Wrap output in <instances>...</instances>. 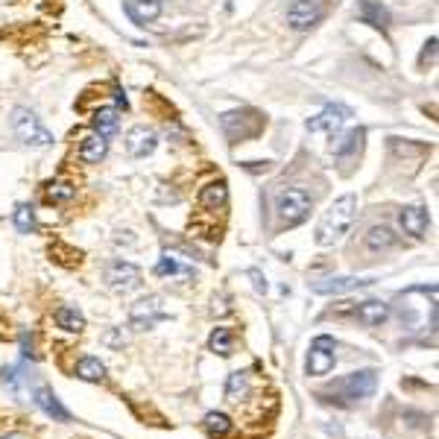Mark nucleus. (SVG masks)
<instances>
[{
    "label": "nucleus",
    "instance_id": "3",
    "mask_svg": "<svg viewBox=\"0 0 439 439\" xmlns=\"http://www.w3.org/2000/svg\"><path fill=\"white\" fill-rule=\"evenodd\" d=\"M311 208H313V196L305 188H287L275 193V214L282 220V226L287 229L305 223Z\"/></svg>",
    "mask_w": 439,
    "mask_h": 439
},
{
    "label": "nucleus",
    "instance_id": "20",
    "mask_svg": "<svg viewBox=\"0 0 439 439\" xmlns=\"http://www.w3.org/2000/svg\"><path fill=\"white\" fill-rule=\"evenodd\" d=\"M357 15H361V21L375 27V30H387L390 27V9L375 4V0H361V6H357Z\"/></svg>",
    "mask_w": 439,
    "mask_h": 439
},
{
    "label": "nucleus",
    "instance_id": "33",
    "mask_svg": "<svg viewBox=\"0 0 439 439\" xmlns=\"http://www.w3.org/2000/svg\"><path fill=\"white\" fill-rule=\"evenodd\" d=\"M249 278H252V284H255L258 293H267V278H264L261 270H249Z\"/></svg>",
    "mask_w": 439,
    "mask_h": 439
},
{
    "label": "nucleus",
    "instance_id": "15",
    "mask_svg": "<svg viewBox=\"0 0 439 439\" xmlns=\"http://www.w3.org/2000/svg\"><path fill=\"white\" fill-rule=\"evenodd\" d=\"M32 402H35V407L42 410L44 416H50L53 422H71V413L59 404V398H56V392L50 390V387H35L32 390Z\"/></svg>",
    "mask_w": 439,
    "mask_h": 439
},
{
    "label": "nucleus",
    "instance_id": "30",
    "mask_svg": "<svg viewBox=\"0 0 439 439\" xmlns=\"http://www.w3.org/2000/svg\"><path fill=\"white\" fill-rule=\"evenodd\" d=\"M15 229L21 234H30L35 229V211L30 205H18L15 208Z\"/></svg>",
    "mask_w": 439,
    "mask_h": 439
},
{
    "label": "nucleus",
    "instance_id": "23",
    "mask_svg": "<svg viewBox=\"0 0 439 439\" xmlns=\"http://www.w3.org/2000/svg\"><path fill=\"white\" fill-rule=\"evenodd\" d=\"M398 243V237L392 234V229H387V226H372L369 231H366V249L369 252H387V249H392Z\"/></svg>",
    "mask_w": 439,
    "mask_h": 439
},
{
    "label": "nucleus",
    "instance_id": "22",
    "mask_svg": "<svg viewBox=\"0 0 439 439\" xmlns=\"http://www.w3.org/2000/svg\"><path fill=\"white\" fill-rule=\"evenodd\" d=\"M249 392H252V387H249V372H231L229 375V384H226V398L231 404H241V402H246L249 398Z\"/></svg>",
    "mask_w": 439,
    "mask_h": 439
},
{
    "label": "nucleus",
    "instance_id": "9",
    "mask_svg": "<svg viewBox=\"0 0 439 439\" xmlns=\"http://www.w3.org/2000/svg\"><path fill=\"white\" fill-rule=\"evenodd\" d=\"M106 282L114 290H124V293L138 290L141 287V270H138L135 264H129V261H112L106 267Z\"/></svg>",
    "mask_w": 439,
    "mask_h": 439
},
{
    "label": "nucleus",
    "instance_id": "27",
    "mask_svg": "<svg viewBox=\"0 0 439 439\" xmlns=\"http://www.w3.org/2000/svg\"><path fill=\"white\" fill-rule=\"evenodd\" d=\"M76 196V188L68 185V182H47L44 188V199L53 205H62V203H71V199Z\"/></svg>",
    "mask_w": 439,
    "mask_h": 439
},
{
    "label": "nucleus",
    "instance_id": "7",
    "mask_svg": "<svg viewBox=\"0 0 439 439\" xmlns=\"http://www.w3.org/2000/svg\"><path fill=\"white\" fill-rule=\"evenodd\" d=\"M334 351H337L334 337L319 334L311 343V351H308V375H328L334 369V361H337Z\"/></svg>",
    "mask_w": 439,
    "mask_h": 439
},
{
    "label": "nucleus",
    "instance_id": "14",
    "mask_svg": "<svg viewBox=\"0 0 439 439\" xmlns=\"http://www.w3.org/2000/svg\"><path fill=\"white\" fill-rule=\"evenodd\" d=\"M155 147H158L155 129H150V126H132V129L126 132V150H129V155L147 158Z\"/></svg>",
    "mask_w": 439,
    "mask_h": 439
},
{
    "label": "nucleus",
    "instance_id": "18",
    "mask_svg": "<svg viewBox=\"0 0 439 439\" xmlns=\"http://www.w3.org/2000/svg\"><path fill=\"white\" fill-rule=\"evenodd\" d=\"M363 138H366L363 129H351V132H346V135L337 138V144H334L331 150H334V155L340 158V162H349V158H354L357 152L363 150Z\"/></svg>",
    "mask_w": 439,
    "mask_h": 439
},
{
    "label": "nucleus",
    "instance_id": "26",
    "mask_svg": "<svg viewBox=\"0 0 439 439\" xmlns=\"http://www.w3.org/2000/svg\"><path fill=\"white\" fill-rule=\"evenodd\" d=\"M203 428L211 433V436H229L231 433V419L226 416V413H217V410H211V413H205V419H203Z\"/></svg>",
    "mask_w": 439,
    "mask_h": 439
},
{
    "label": "nucleus",
    "instance_id": "6",
    "mask_svg": "<svg viewBox=\"0 0 439 439\" xmlns=\"http://www.w3.org/2000/svg\"><path fill=\"white\" fill-rule=\"evenodd\" d=\"M164 319H167V311H164L158 296H147V299H141V302H135L129 308V328L132 331L155 328L158 323H164Z\"/></svg>",
    "mask_w": 439,
    "mask_h": 439
},
{
    "label": "nucleus",
    "instance_id": "8",
    "mask_svg": "<svg viewBox=\"0 0 439 439\" xmlns=\"http://www.w3.org/2000/svg\"><path fill=\"white\" fill-rule=\"evenodd\" d=\"M319 18H323L319 0H293V4L287 6V27L296 30V32L311 30Z\"/></svg>",
    "mask_w": 439,
    "mask_h": 439
},
{
    "label": "nucleus",
    "instance_id": "36",
    "mask_svg": "<svg viewBox=\"0 0 439 439\" xmlns=\"http://www.w3.org/2000/svg\"><path fill=\"white\" fill-rule=\"evenodd\" d=\"M0 439H21V436H0Z\"/></svg>",
    "mask_w": 439,
    "mask_h": 439
},
{
    "label": "nucleus",
    "instance_id": "11",
    "mask_svg": "<svg viewBox=\"0 0 439 439\" xmlns=\"http://www.w3.org/2000/svg\"><path fill=\"white\" fill-rule=\"evenodd\" d=\"M351 316L366 328H378L390 319V305L381 302V299H366V302H357L351 308Z\"/></svg>",
    "mask_w": 439,
    "mask_h": 439
},
{
    "label": "nucleus",
    "instance_id": "16",
    "mask_svg": "<svg viewBox=\"0 0 439 439\" xmlns=\"http://www.w3.org/2000/svg\"><path fill=\"white\" fill-rule=\"evenodd\" d=\"M199 205H203L205 211H223L229 205V188H226L223 179H220V182H211V185H205L203 191H199Z\"/></svg>",
    "mask_w": 439,
    "mask_h": 439
},
{
    "label": "nucleus",
    "instance_id": "31",
    "mask_svg": "<svg viewBox=\"0 0 439 439\" xmlns=\"http://www.w3.org/2000/svg\"><path fill=\"white\" fill-rule=\"evenodd\" d=\"M0 384H6L9 390H18V384H21V375H18L15 366H9V369H4V378H0Z\"/></svg>",
    "mask_w": 439,
    "mask_h": 439
},
{
    "label": "nucleus",
    "instance_id": "35",
    "mask_svg": "<svg viewBox=\"0 0 439 439\" xmlns=\"http://www.w3.org/2000/svg\"><path fill=\"white\" fill-rule=\"evenodd\" d=\"M114 97H117V103H121V106H124V109H126V106H129V103H126V97H124V91H114Z\"/></svg>",
    "mask_w": 439,
    "mask_h": 439
},
{
    "label": "nucleus",
    "instance_id": "17",
    "mask_svg": "<svg viewBox=\"0 0 439 439\" xmlns=\"http://www.w3.org/2000/svg\"><path fill=\"white\" fill-rule=\"evenodd\" d=\"M126 15L135 24H152L162 15V0H126Z\"/></svg>",
    "mask_w": 439,
    "mask_h": 439
},
{
    "label": "nucleus",
    "instance_id": "5",
    "mask_svg": "<svg viewBox=\"0 0 439 439\" xmlns=\"http://www.w3.org/2000/svg\"><path fill=\"white\" fill-rule=\"evenodd\" d=\"M264 129V117L255 109H241V112H229L223 114V132L231 144L246 141V138H255Z\"/></svg>",
    "mask_w": 439,
    "mask_h": 439
},
{
    "label": "nucleus",
    "instance_id": "19",
    "mask_svg": "<svg viewBox=\"0 0 439 439\" xmlns=\"http://www.w3.org/2000/svg\"><path fill=\"white\" fill-rule=\"evenodd\" d=\"M106 152H109V138L97 135V132L83 138V144H79V158H83L85 164H100L106 158Z\"/></svg>",
    "mask_w": 439,
    "mask_h": 439
},
{
    "label": "nucleus",
    "instance_id": "21",
    "mask_svg": "<svg viewBox=\"0 0 439 439\" xmlns=\"http://www.w3.org/2000/svg\"><path fill=\"white\" fill-rule=\"evenodd\" d=\"M117 124H121V117H117V109L112 106H103V109H97L94 117H91V126L97 135H103V138H112L117 132Z\"/></svg>",
    "mask_w": 439,
    "mask_h": 439
},
{
    "label": "nucleus",
    "instance_id": "34",
    "mask_svg": "<svg viewBox=\"0 0 439 439\" xmlns=\"http://www.w3.org/2000/svg\"><path fill=\"white\" fill-rule=\"evenodd\" d=\"M106 340H109V343H112V346H124V340H121V337H117V334H114V331H112V334H109V337H106Z\"/></svg>",
    "mask_w": 439,
    "mask_h": 439
},
{
    "label": "nucleus",
    "instance_id": "32",
    "mask_svg": "<svg viewBox=\"0 0 439 439\" xmlns=\"http://www.w3.org/2000/svg\"><path fill=\"white\" fill-rule=\"evenodd\" d=\"M428 62H431V65L436 62V38H431V42L425 44V50H422V59H419V65H422V68H425Z\"/></svg>",
    "mask_w": 439,
    "mask_h": 439
},
{
    "label": "nucleus",
    "instance_id": "1",
    "mask_svg": "<svg viewBox=\"0 0 439 439\" xmlns=\"http://www.w3.org/2000/svg\"><path fill=\"white\" fill-rule=\"evenodd\" d=\"M378 387V372L375 369H357V372H349L346 378H337L334 384H328L319 398H325V402H334L340 407H354L366 402V398L375 392Z\"/></svg>",
    "mask_w": 439,
    "mask_h": 439
},
{
    "label": "nucleus",
    "instance_id": "2",
    "mask_svg": "<svg viewBox=\"0 0 439 439\" xmlns=\"http://www.w3.org/2000/svg\"><path fill=\"white\" fill-rule=\"evenodd\" d=\"M354 217H357V196L354 193H343L340 199H334V203L328 205V211L323 214V220H319V226H316V237H313V241L319 246L337 243L351 229Z\"/></svg>",
    "mask_w": 439,
    "mask_h": 439
},
{
    "label": "nucleus",
    "instance_id": "10",
    "mask_svg": "<svg viewBox=\"0 0 439 439\" xmlns=\"http://www.w3.org/2000/svg\"><path fill=\"white\" fill-rule=\"evenodd\" d=\"M375 284V278H357V275H337V278H323V282H313L311 290L319 296H340V293H351Z\"/></svg>",
    "mask_w": 439,
    "mask_h": 439
},
{
    "label": "nucleus",
    "instance_id": "24",
    "mask_svg": "<svg viewBox=\"0 0 439 439\" xmlns=\"http://www.w3.org/2000/svg\"><path fill=\"white\" fill-rule=\"evenodd\" d=\"M56 325L62 328V331L79 334V331L85 328V316L79 313L76 308H68V305H62V308H56Z\"/></svg>",
    "mask_w": 439,
    "mask_h": 439
},
{
    "label": "nucleus",
    "instance_id": "25",
    "mask_svg": "<svg viewBox=\"0 0 439 439\" xmlns=\"http://www.w3.org/2000/svg\"><path fill=\"white\" fill-rule=\"evenodd\" d=\"M76 375L83 378V381H91V384H97V381H103L106 378V366H103V361L100 357H83L79 361V366H76Z\"/></svg>",
    "mask_w": 439,
    "mask_h": 439
},
{
    "label": "nucleus",
    "instance_id": "28",
    "mask_svg": "<svg viewBox=\"0 0 439 439\" xmlns=\"http://www.w3.org/2000/svg\"><path fill=\"white\" fill-rule=\"evenodd\" d=\"M155 275H162V278H167V275L191 278L193 270H191V267H182V264H179L176 258H170V255H162V258H158V264H155Z\"/></svg>",
    "mask_w": 439,
    "mask_h": 439
},
{
    "label": "nucleus",
    "instance_id": "13",
    "mask_svg": "<svg viewBox=\"0 0 439 439\" xmlns=\"http://www.w3.org/2000/svg\"><path fill=\"white\" fill-rule=\"evenodd\" d=\"M398 223H402L404 234H410L413 241H422L428 226H431V217L425 205H404L402 214H398Z\"/></svg>",
    "mask_w": 439,
    "mask_h": 439
},
{
    "label": "nucleus",
    "instance_id": "29",
    "mask_svg": "<svg viewBox=\"0 0 439 439\" xmlns=\"http://www.w3.org/2000/svg\"><path fill=\"white\" fill-rule=\"evenodd\" d=\"M208 349H211L214 354L229 357V354L234 351V337H231V331H229V328H217V331L211 334V340H208Z\"/></svg>",
    "mask_w": 439,
    "mask_h": 439
},
{
    "label": "nucleus",
    "instance_id": "12",
    "mask_svg": "<svg viewBox=\"0 0 439 439\" xmlns=\"http://www.w3.org/2000/svg\"><path fill=\"white\" fill-rule=\"evenodd\" d=\"M349 117H351V109H346V106H325L316 117L308 121V132H331L334 135Z\"/></svg>",
    "mask_w": 439,
    "mask_h": 439
},
{
    "label": "nucleus",
    "instance_id": "4",
    "mask_svg": "<svg viewBox=\"0 0 439 439\" xmlns=\"http://www.w3.org/2000/svg\"><path fill=\"white\" fill-rule=\"evenodd\" d=\"M12 132L18 135V141H21V144L38 147V150H44V147H50L56 141L53 132L35 117V112H30L24 106L12 109Z\"/></svg>",
    "mask_w": 439,
    "mask_h": 439
}]
</instances>
